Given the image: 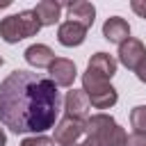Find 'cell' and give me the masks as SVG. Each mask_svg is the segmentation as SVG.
I'll return each mask as SVG.
<instances>
[{
	"instance_id": "6da1fadb",
	"label": "cell",
	"mask_w": 146,
	"mask_h": 146,
	"mask_svg": "<svg viewBox=\"0 0 146 146\" xmlns=\"http://www.w3.org/2000/svg\"><path fill=\"white\" fill-rule=\"evenodd\" d=\"M59 110V87L43 73L16 68L0 82V123L16 135H43L55 128Z\"/></svg>"
},
{
	"instance_id": "7a4b0ae2",
	"label": "cell",
	"mask_w": 146,
	"mask_h": 146,
	"mask_svg": "<svg viewBox=\"0 0 146 146\" xmlns=\"http://www.w3.org/2000/svg\"><path fill=\"white\" fill-rule=\"evenodd\" d=\"M128 132L105 112L91 114L87 119V132L82 146H125Z\"/></svg>"
},
{
	"instance_id": "3957f363",
	"label": "cell",
	"mask_w": 146,
	"mask_h": 146,
	"mask_svg": "<svg viewBox=\"0 0 146 146\" xmlns=\"http://www.w3.org/2000/svg\"><path fill=\"white\" fill-rule=\"evenodd\" d=\"M43 25L39 23L34 9H23L18 14H11V16H5L0 21V39L5 43H18L27 36H34L39 34Z\"/></svg>"
},
{
	"instance_id": "277c9868",
	"label": "cell",
	"mask_w": 146,
	"mask_h": 146,
	"mask_svg": "<svg viewBox=\"0 0 146 146\" xmlns=\"http://www.w3.org/2000/svg\"><path fill=\"white\" fill-rule=\"evenodd\" d=\"M82 91L89 96V103H91V107H96V110H110V107H114L116 100H119V91L110 84V80L96 78V75H91L89 71L82 73Z\"/></svg>"
},
{
	"instance_id": "5b68a950",
	"label": "cell",
	"mask_w": 146,
	"mask_h": 146,
	"mask_svg": "<svg viewBox=\"0 0 146 146\" xmlns=\"http://www.w3.org/2000/svg\"><path fill=\"white\" fill-rule=\"evenodd\" d=\"M87 132V121H80V119H73V116H64L62 121L55 123L52 128V139L55 144L59 146H66V144H78V139Z\"/></svg>"
},
{
	"instance_id": "8992f818",
	"label": "cell",
	"mask_w": 146,
	"mask_h": 146,
	"mask_svg": "<svg viewBox=\"0 0 146 146\" xmlns=\"http://www.w3.org/2000/svg\"><path fill=\"white\" fill-rule=\"evenodd\" d=\"M144 59H146V46H144L139 39L130 36V39H125V41L119 46V62H121L128 71H137Z\"/></svg>"
},
{
	"instance_id": "52a82bcc",
	"label": "cell",
	"mask_w": 146,
	"mask_h": 146,
	"mask_svg": "<svg viewBox=\"0 0 146 146\" xmlns=\"http://www.w3.org/2000/svg\"><path fill=\"white\" fill-rule=\"evenodd\" d=\"M48 73L57 87H73V82L78 78V66H75V62H71L66 57H55V62L48 66Z\"/></svg>"
},
{
	"instance_id": "ba28073f",
	"label": "cell",
	"mask_w": 146,
	"mask_h": 146,
	"mask_svg": "<svg viewBox=\"0 0 146 146\" xmlns=\"http://www.w3.org/2000/svg\"><path fill=\"white\" fill-rule=\"evenodd\" d=\"M89 110H91V103H89V96L82 89H71L66 94V98H64V112H66V116L87 121L91 116Z\"/></svg>"
},
{
	"instance_id": "9c48e42d",
	"label": "cell",
	"mask_w": 146,
	"mask_h": 146,
	"mask_svg": "<svg viewBox=\"0 0 146 146\" xmlns=\"http://www.w3.org/2000/svg\"><path fill=\"white\" fill-rule=\"evenodd\" d=\"M87 39V27L75 23V21H64L59 23L57 27V41L64 46V48H75V46H82Z\"/></svg>"
},
{
	"instance_id": "30bf717a",
	"label": "cell",
	"mask_w": 146,
	"mask_h": 146,
	"mask_svg": "<svg viewBox=\"0 0 146 146\" xmlns=\"http://www.w3.org/2000/svg\"><path fill=\"white\" fill-rule=\"evenodd\" d=\"M66 9V16L68 21H75L80 25H84L87 30L94 25V18H96V7L87 0H73V2H66L64 5Z\"/></svg>"
},
{
	"instance_id": "8fae6325",
	"label": "cell",
	"mask_w": 146,
	"mask_h": 146,
	"mask_svg": "<svg viewBox=\"0 0 146 146\" xmlns=\"http://www.w3.org/2000/svg\"><path fill=\"white\" fill-rule=\"evenodd\" d=\"M87 71L91 75H96V78L112 80L114 73H116V59L110 52H96V55H91V59L87 64Z\"/></svg>"
},
{
	"instance_id": "7c38bea8",
	"label": "cell",
	"mask_w": 146,
	"mask_h": 146,
	"mask_svg": "<svg viewBox=\"0 0 146 146\" xmlns=\"http://www.w3.org/2000/svg\"><path fill=\"white\" fill-rule=\"evenodd\" d=\"M103 36H105L110 43L121 46L125 39H130V25H128V21L121 18V16H110V18L103 23Z\"/></svg>"
},
{
	"instance_id": "4fadbf2b",
	"label": "cell",
	"mask_w": 146,
	"mask_h": 146,
	"mask_svg": "<svg viewBox=\"0 0 146 146\" xmlns=\"http://www.w3.org/2000/svg\"><path fill=\"white\" fill-rule=\"evenodd\" d=\"M23 55H25V62L30 66H34V68H48L55 62V52L46 43H32V46L25 48Z\"/></svg>"
},
{
	"instance_id": "5bb4252c",
	"label": "cell",
	"mask_w": 146,
	"mask_h": 146,
	"mask_svg": "<svg viewBox=\"0 0 146 146\" xmlns=\"http://www.w3.org/2000/svg\"><path fill=\"white\" fill-rule=\"evenodd\" d=\"M62 9H64V5L57 0H41V2H36L34 14H36L41 25H55V23H59Z\"/></svg>"
},
{
	"instance_id": "9a60e30c",
	"label": "cell",
	"mask_w": 146,
	"mask_h": 146,
	"mask_svg": "<svg viewBox=\"0 0 146 146\" xmlns=\"http://www.w3.org/2000/svg\"><path fill=\"white\" fill-rule=\"evenodd\" d=\"M130 123L137 132H146V105H137L130 112Z\"/></svg>"
},
{
	"instance_id": "2e32d148",
	"label": "cell",
	"mask_w": 146,
	"mask_h": 146,
	"mask_svg": "<svg viewBox=\"0 0 146 146\" xmlns=\"http://www.w3.org/2000/svg\"><path fill=\"white\" fill-rule=\"evenodd\" d=\"M21 146H55V139L46 135H27L21 141Z\"/></svg>"
},
{
	"instance_id": "e0dca14e",
	"label": "cell",
	"mask_w": 146,
	"mask_h": 146,
	"mask_svg": "<svg viewBox=\"0 0 146 146\" xmlns=\"http://www.w3.org/2000/svg\"><path fill=\"white\" fill-rule=\"evenodd\" d=\"M125 146H146V132H137L132 130L125 139Z\"/></svg>"
},
{
	"instance_id": "ac0fdd59",
	"label": "cell",
	"mask_w": 146,
	"mask_h": 146,
	"mask_svg": "<svg viewBox=\"0 0 146 146\" xmlns=\"http://www.w3.org/2000/svg\"><path fill=\"white\" fill-rule=\"evenodd\" d=\"M130 7H132V11H135L139 18H144V21H146V0H132V2H130Z\"/></svg>"
},
{
	"instance_id": "d6986e66",
	"label": "cell",
	"mask_w": 146,
	"mask_h": 146,
	"mask_svg": "<svg viewBox=\"0 0 146 146\" xmlns=\"http://www.w3.org/2000/svg\"><path fill=\"white\" fill-rule=\"evenodd\" d=\"M135 73H137V78H139V82H144V84H146V59H144V62L139 64V68H137Z\"/></svg>"
},
{
	"instance_id": "ffe728a7",
	"label": "cell",
	"mask_w": 146,
	"mask_h": 146,
	"mask_svg": "<svg viewBox=\"0 0 146 146\" xmlns=\"http://www.w3.org/2000/svg\"><path fill=\"white\" fill-rule=\"evenodd\" d=\"M7 144V132H5V128H0V146H5Z\"/></svg>"
},
{
	"instance_id": "44dd1931",
	"label": "cell",
	"mask_w": 146,
	"mask_h": 146,
	"mask_svg": "<svg viewBox=\"0 0 146 146\" xmlns=\"http://www.w3.org/2000/svg\"><path fill=\"white\" fill-rule=\"evenodd\" d=\"M9 5H11V0H2V2H0V9H5V7H9Z\"/></svg>"
},
{
	"instance_id": "7402d4cb",
	"label": "cell",
	"mask_w": 146,
	"mask_h": 146,
	"mask_svg": "<svg viewBox=\"0 0 146 146\" xmlns=\"http://www.w3.org/2000/svg\"><path fill=\"white\" fill-rule=\"evenodd\" d=\"M66 146H82V144H66Z\"/></svg>"
},
{
	"instance_id": "603a6c76",
	"label": "cell",
	"mask_w": 146,
	"mask_h": 146,
	"mask_svg": "<svg viewBox=\"0 0 146 146\" xmlns=\"http://www.w3.org/2000/svg\"><path fill=\"white\" fill-rule=\"evenodd\" d=\"M2 62H5V59H2V55H0V66H2Z\"/></svg>"
}]
</instances>
